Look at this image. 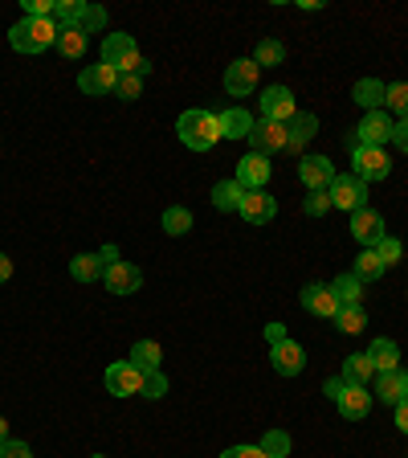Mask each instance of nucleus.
I'll use <instances>...</instances> for the list:
<instances>
[{"instance_id": "obj_1", "label": "nucleus", "mask_w": 408, "mask_h": 458, "mask_svg": "<svg viewBox=\"0 0 408 458\" xmlns=\"http://www.w3.org/2000/svg\"><path fill=\"white\" fill-rule=\"evenodd\" d=\"M176 131H180V143L188 148V152H212V148L221 143L217 114L204 111V106H196V111H184L180 123H176Z\"/></svg>"}, {"instance_id": "obj_2", "label": "nucleus", "mask_w": 408, "mask_h": 458, "mask_svg": "<svg viewBox=\"0 0 408 458\" xmlns=\"http://www.w3.org/2000/svg\"><path fill=\"white\" fill-rule=\"evenodd\" d=\"M103 62L111 70H119V74H147V62H143V54H139V46H135V38L131 33H106V41H103Z\"/></svg>"}, {"instance_id": "obj_3", "label": "nucleus", "mask_w": 408, "mask_h": 458, "mask_svg": "<svg viewBox=\"0 0 408 458\" xmlns=\"http://www.w3.org/2000/svg\"><path fill=\"white\" fill-rule=\"evenodd\" d=\"M9 46L17 49V54H46L49 46H57V25L54 21L25 17L9 29Z\"/></svg>"}, {"instance_id": "obj_4", "label": "nucleus", "mask_w": 408, "mask_h": 458, "mask_svg": "<svg viewBox=\"0 0 408 458\" xmlns=\"http://www.w3.org/2000/svg\"><path fill=\"white\" fill-rule=\"evenodd\" d=\"M327 197H331V209H363L368 205V184L355 176V172H343V176H335L331 189H327Z\"/></svg>"}, {"instance_id": "obj_5", "label": "nucleus", "mask_w": 408, "mask_h": 458, "mask_svg": "<svg viewBox=\"0 0 408 458\" xmlns=\"http://www.w3.org/2000/svg\"><path fill=\"white\" fill-rule=\"evenodd\" d=\"M352 164H355V176H360L363 184L388 181V172H392L388 152H384V148H363V143L352 148Z\"/></svg>"}, {"instance_id": "obj_6", "label": "nucleus", "mask_w": 408, "mask_h": 458, "mask_svg": "<svg viewBox=\"0 0 408 458\" xmlns=\"http://www.w3.org/2000/svg\"><path fill=\"white\" fill-rule=\"evenodd\" d=\"M257 106H262V119H270V123H290L298 114V103H295V90H290V86H266L262 98H257Z\"/></svg>"}, {"instance_id": "obj_7", "label": "nucleus", "mask_w": 408, "mask_h": 458, "mask_svg": "<svg viewBox=\"0 0 408 458\" xmlns=\"http://www.w3.org/2000/svg\"><path fill=\"white\" fill-rule=\"evenodd\" d=\"M392 131H396V119H392L388 111H368L352 135H355V143H363V148H384V143L392 140Z\"/></svg>"}, {"instance_id": "obj_8", "label": "nucleus", "mask_w": 408, "mask_h": 458, "mask_svg": "<svg viewBox=\"0 0 408 458\" xmlns=\"http://www.w3.org/2000/svg\"><path fill=\"white\" fill-rule=\"evenodd\" d=\"M106 393L111 397H139V389H143V372L135 369L131 360H114L111 369H106Z\"/></svg>"}, {"instance_id": "obj_9", "label": "nucleus", "mask_w": 408, "mask_h": 458, "mask_svg": "<svg viewBox=\"0 0 408 458\" xmlns=\"http://www.w3.org/2000/svg\"><path fill=\"white\" fill-rule=\"evenodd\" d=\"M335 176H339V172H335V164L327 160V156H298V181L311 192H327Z\"/></svg>"}, {"instance_id": "obj_10", "label": "nucleus", "mask_w": 408, "mask_h": 458, "mask_svg": "<svg viewBox=\"0 0 408 458\" xmlns=\"http://www.w3.org/2000/svg\"><path fill=\"white\" fill-rule=\"evenodd\" d=\"M352 238L360 242L363 250H371L380 238H388V229H384V217H380L376 209H368V205H363V209H355V213H352Z\"/></svg>"}, {"instance_id": "obj_11", "label": "nucleus", "mask_w": 408, "mask_h": 458, "mask_svg": "<svg viewBox=\"0 0 408 458\" xmlns=\"http://www.w3.org/2000/svg\"><path fill=\"white\" fill-rule=\"evenodd\" d=\"M257 74H262V70L254 66V57H237V62L225 70V90L233 98L254 95V90H257Z\"/></svg>"}, {"instance_id": "obj_12", "label": "nucleus", "mask_w": 408, "mask_h": 458, "mask_svg": "<svg viewBox=\"0 0 408 458\" xmlns=\"http://www.w3.org/2000/svg\"><path fill=\"white\" fill-rule=\"evenodd\" d=\"M270 172H274V164H270V156H257V152H249L246 160L237 164V176H233V181H237L246 192H254V189H266V184H270Z\"/></svg>"}, {"instance_id": "obj_13", "label": "nucleus", "mask_w": 408, "mask_h": 458, "mask_svg": "<svg viewBox=\"0 0 408 458\" xmlns=\"http://www.w3.org/2000/svg\"><path fill=\"white\" fill-rule=\"evenodd\" d=\"M319 135V114L311 111H298L290 123H286V152L290 156H303V148Z\"/></svg>"}, {"instance_id": "obj_14", "label": "nucleus", "mask_w": 408, "mask_h": 458, "mask_svg": "<svg viewBox=\"0 0 408 458\" xmlns=\"http://www.w3.org/2000/svg\"><path fill=\"white\" fill-rule=\"evenodd\" d=\"M249 148H254L257 156L286 152V123H270V119L254 123V131H249Z\"/></svg>"}, {"instance_id": "obj_15", "label": "nucleus", "mask_w": 408, "mask_h": 458, "mask_svg": "<svg viewBox=\"0 0 408 458\" xmlns=\"http://www.w3.org/2000/svg\"><path fill=\"white\" fill-rule=\"evenodd\" d=\"M241 217L249 221V225H270V221H274V213H278V200L270 197L266 189H254V192H246V197H241Z\"/></svg>"}, {"instance_id": "obj_16", "label": "nucleus", "mask_w": 408, "mask_h": 458, "mask_svg": "<svg viewBox=\"0 0 408 458\" xmlns=\"http://www.w3.org/2000/svg\"><path fill=\"white\" fill-rule=\"evenodd\" d=\"M371 393L384 401V405H400L408 397V369H392V372H376Z\"/></svg>"}, {"instance_id": "obj_17", "label": "nucleus", "mask_w": 408, "mask_h": 458, "mask_svg": "<svg viewBox=\"0 0 408 458\" xmlns=\"http://www.w3.org/2000/svg\"><path fill=\"white\" fill-rule=\"evenodd\" d=\"M270 360H274V372H278V377H298V372L306 369L303 344H295V340L274 344V348H270Z\"/></svg>"}, {"instance_id": "obj_18", "label": "nucleus", "mask_w": 408, "mask_h": 458, "mask_svg": "<svg viewBox=\"0 0 408 458\" xmlns=\"http://www.w3.org/2000/svg\"><path fill=\"white\" fill-rule=\"evenodd\" d=\"M335 405H339V413L347 421H363L371 413V393L363 389V385H347V381H343V393L335 397Z\"/></svg>"}, {"instance_id": "obj_19", "label": "nucleus", "mask_w": 408, "mask_h": 458, "mask_svg": "<svg viewBox=\"0 0 408 458\" xmlns=\"http://www.w3.org/2000/svg\"><path fill=\"white\" fill-rule=\"evenodd\" d=\"M303 307L311 315H319V319H335V315H339V299H335V291L327 283L303 286Z\"/></svg>"}, {"instance_id": "obj_20", "label": "nucleus", "mask_w": 408, "mask_h": 458, "mask_svg": "<svg viewBox=\"0 0 408 458\" xmlns=\"http://www.w3.org/2000/svg\"><path fill=\"white\" fill-rule=\"evenodd\" d=\"M114 82H119V70H111L106 62L86 66L82 74H78V90H82V95H114Z\"/></svg>"}, {"instance_id": "obj_21", "label": "nucleus", "mask_w": 408, "mask_h": 458, "mask_svg": "<svg viewBox=\"0 0 408 458\" xmlns=\"http://www.w3.org/2000/svg\"><path fill=\"white\" fill-rule=\"evenodd\" d=\"M106 291L111 295H135L143 286V270L131 267V262H114V267H106Z\"/></svg>"}, {"instance_id": "obj_22", "label": "nucleus", "mask_w": 408, "mask_h": 458, "mask_svg": "<svg viewBox=\"0 0 408 458\" xmlns=\"http://www.w3.org/2000/svg\"><path fill=\"white\" fill-rule=\"evenodd\" d=\"M217 123H221V140H249L254 114L246 106H229V111H217Z\"/></svg>"}, {"instance_id": "obj_23", "label": "nucleus", "mask_w": 408, "mask_h": 458, "mask_svg": "<svg viewBox=\"0 0 408 458\" xmlns=\"http://www.w3.org/2000/svg\"><path fill=\"white\" fill-rule=\"evenodd\" d=\"M352 98L363 106V111H384V98H388V86L380 78H360L352 86Z\"/></svg>"}, {"instance_id": "obj_24", "label": "nucleus", "mask_w": 408, "mask_h": 458, "mask_svg": "<svg viewBox=\"0 0 408 458\" xmlns=\"http://www.w3.org/2000/svg\"><path fill=\"white\" fill-rule=\"evenodd\" d=\"M343 381L347 385H363L368 389L371 381H376V364H371L368 352H352L347 360H343Z\"/></svg>"}, {"instance_id": "obj_25", "label": "nucleus", "mask_w": 408, "mask_h": 458, "mask_svg": "<svg viewBox=\"0 0 408 458\" xmlns=\"http://www.w3.org/2000/svg\"><path fill=\"white\" fill-rule=\"evenodd\" d=\"M160 360H163V348L155 340H135L131 344V364L139 372H160Z\"/></svg>"}, {"instance_id": "obj_26", "label": "nucleus", "mask_w": 408, "mask_h": 458, "mask_svg": "<svg viewBox=\"0 0 408 458\" xmlns=\"http://www.w3.org/2000/svg\"><path fill=\"white\" fill-rule=\"evenodd\" d=\"M103 275H106V267L98 254H74V262H70V278L74 283H98Z\"/></svg>"}, {"instance_id": "obj_27", "label": "nucleus", "mask_w": 408, "mask_h": 458, "mask_svg": "<svg viewBox=\"0 0 408 458\" xmlns=\"http://www.w3.org/2000/svg\"><path fill=\"white\" fill-rule=\"evenodd\" d=\"M86 0H57L54 4V25L57 29H74V25H82V17H86Z\"/></svg>"}, {"instance_id": "obj_28", "label": "nucleus", "mask_w": 408, "mask_h": 458, "mask_svg": "<svg viewBox=\"0 0 408 458\" xmlns=\"http://www.w3.org/2000/svg\"><path fill=\"white\" fill-rule=\"evenodd\" d=\"M368 356H371V364H376V372H392V369H400V352H396V344L392 340H371V348H368Z\"/></svg>"}, {"instance_id": "obj_29", "label": "nucleus", "mask_w": 408, "mask_h": 458, "mask_svg": "<svg viewBox=\"0 0 408 458\" xmlns=\"http://www.w3.org/2000/svg\"><path fill=\"white\" fill-rule=\"evenodd\" d=\"M57 54L70 57V62H78V57L86 54V33H82V25H74V29H57Z\"/></svg>"}, {"instance_id": "obj_30", "label": "nucleus", "mask_w": 408, "mask_h": 458, "mask_svg": "<svg viewBox=\"0 0 408 458\" xmlns=\"http://www.w3.org/2000/svg\"><path fill=\"white\" fill-rule=\"evenodd\" d=\"M241 197H246V189H241L237 181H221L217 189H212V205H217L221 213H237L241 209Z\"/></svg>"}, {"instance_id": "obj_31", "label": "nucleus", "mask_w": 408, "mask_h": 458, "mask_svg": "<svg viewBox=\"0 0 408 458\" xmlns=\"http://www.w3.org/2000/svg\"><path fill=\"white\" fill-rule=\"evenodd\" d=\"M331 291L339 299V307H360V299H363V283L355 275H339L331 283Z\"/></svg>"}, {"instance_id": "obj_32", "label": "nucleus", "mask_w": 408, "mask_h": 458, "mask_svg": "<svg viewBox=\"0 0 408 458\" xmlns=\"http://www.w3.org/2000/svg\"><path fill=\"white\" fill-rule=\"evenodd\" d=\"M384 262H380V254L376 250H360V258H355V267H352V275L360 278V283H376V278L384 275Z\"/></svg>"}, {"instance_id": "obj_33", "label": "nucleus", "mask_w": 408, "mask_h": 458, "mask_svg": "<svg viewBox=\"0 0 408 458\" xmlns=\"http://www.w3.org/2000/svg\"><path fill=\"white\" fill-rule=\"evenodd\" d=\"M192 229V209H184V205H171V209H163V233H171V238H184Z\"/></svg>"}, {"instance_id": "obj_34", "label": "nucleus", "mask_w": 408, "mask_h": 458, "mask_svg": "<svg viewBox=\"0 0 408 458\" xmlns=\"http://www.w3.org/2000/svg\"><path fill=\"white\" fill-rule=\"evenodd\" d=\"M286 62V46L282 41H257V49H254V66L262 70V66H282Z\"/></svg>"}, {"instance_id": "obj_35", "label": "nucleus", "mask_w": 408, "mask_h": 458, "mask_svg": "<svg viewBox=\"0 0 408 458\" xmlns=\"http://www.w3.org/2000/svg\"><path fill=\"white\" fill-rule=\"evenodd\" d=\"M257 446H262L266 458H286L290 454V434L286 429H266V438L257 442Z\"/></svg>"}, {"instance_id": "obj_36", "label": "nucleus", "mask_w": 408, "mask_h": 458, "mask_svg": "<svg viewBox=\"0 0 408 458\" xmlns=\"http://www.w3.org/2000/svg\"><path fill=\"white\" fill-rule=\"evenodd\" d=\"M335 327H339V332H347V335H355V332H363V327H368V315H363V307H339Z\"/></svg>"}, {"instance_id": "obj_37", "label": "nucleus", "mask_w": 408, "mask_h": 458, "mask_svg": "<svg viewBox=\"0 0 408 458\" xmlns=\"http://www.w3.org/2000/svg\"><path fill=\"white\" fill-rule=\"evenodd\" d=\"M384 106H388L396 119H408V82H392V86H388V98H384Z\"/></svg>"}, {"instance_id": "obj_38", "label": "nucleus", "mask_w": 408, "mask_h": 458, "mask_svg": "<svg viewBox=\"0 0 408 458\" xmlns=\"http://www.w3.org/2000/svg\"><path fill=\"white\" fill-rule=\"evenodd\" d=\"M139 95H143V78H139V74H119V82H114V98H123V103H135Z\"/></svg>"}, {"instance_id": "obj_39", "label": "nucleus", "mask_w": 408, "mask_h": 458, "mask_svg": "<svg viewBox=\"0 0 408 458\" xmlns=\"http://www.w3.org/2000/svg\"><path fill=\"white\" fill-rule=\"evenodd\" d=\"M163 393H168V377H163V372H143V389H139V397L160 401Z\"/></svg>"}, {"instance_id": "obj_40", "label": "nucleus", "mask_w": 408, "mask_h": 458, "mask_svg": "<svg viewBox=\"0 0 408 458\" xmlns=\"http://www.w3.org/2000/svg\"><path fill=\"white\" fill-rule=\"evenodd\" d=\"M371 250L380 254V262H384V267H396L400 258H404V246H400V238H380V242H376V246H371Z\"/></svg>"}, {"instance_id": "obj_41", "label": "nucleus", "mask_w": 408, "mask_h": 458, "mask_svg": "<svg viewBox=\"0 0 408 458\" xmlns=\"http://www.w3.org/2000/svg\"><path fill=\"white\" fill-rule=\"evenodd\" d=\"M303 209H306V217H323V213L331 209V197H327V192H311V197L303 200Z\"/></svg>"}, {"instance_id": "obj_42", "label": "nucleus", "mask_w": 408, "mask_h": 458, "mask_svg": "<svg viewBox=\"0 0 408 458\" xmlns=\"http://www.w3.org/2000/svg\"><path fill=\"white\" fill-rule=\"evenodd\" d=\"M98 29H106V9H98V4H90L82 17V33H98Z\"/></svg>"}, {"instance_id": "obj_43", "label": "nucleus", "mask_w": 408, "mask_h": 458, "mask_svg": "<svg viewBox=\"0 0 408 458\" xmlns=\"http://www.w3.org/2000/svg\"><path fill=\"white\" fill-rule=\"evenodd\" d=\"M0 458H33V450H29V442L9 438L4 446H0Z\"/></svg>"}, {"instance_id": "obj_44", "label": "nucleus", "mask_w": 408, "mask_h": 458, "mask_svg": "<svg viewBox=\"0 0 408 458\" xmlns=\"http://www.w3.org/2000/svg\"><path fill=\"white\" fill-rule=\"evenodd\" d=\"M221 458H266V454H262V446H229Z\"/></svg>"}, {"instance_id": "obj_45", "label": "nucleus", "mask_w": 408, "mask_h": 458, "mask_svg": "<svg viewBox=\"0 0 408 458\" xmlns=\"http://www.w3.org/2000/svg\"><path fill=\"white\" fill-rule=\"evenodd\" d=\"M392 143L408 156V119H396V131H392Z\"/></svg>"}, {"instance_id": "obj_46", "label": "nucleus", "mask_w": 408, "mask_h": 458, "mask_svg": "<svg viewBox=\"0 0 408 458\" xmlns=\"http://www.w3.org/2000/svg\"><path fill=\"white\" fill-rule=\"evenodd\" d=\"M282 340H290V335H286V327L282 324H266V344H270V348H274V344H282Z\"/></svg>"}, {"instance_id": "obj_47", "label": "nucleus", "mask_w": 408, "mask_h": 458, "mask_svg": "<svg viewBox=\"0 0 408 458\" xmlns=\"http://www.w3.org/2000/svg\"><path fill=\"white\" fill-rule=\"evenodd\" d=\"M396 410V426H400V434H408V397L400 401V405H392Z\"/></svg>"}, {"instance_id": "obj_48", "label": "nucleus", "mask_w": 408, "mask_h": 458, "mask_svg": "<svg viewBox=\"0 0 408 458\" xmlns=\"http://www.w3.org/2000/svg\"><path fill=\"white\" fill-rule=\"evenodd\" d=\"M98 258H103V267H114V262H119V246H103Z\"/></svg>"}, {"instance_id": "obj_49", "label": "nucleus", "mask_w": 408, "mask_h": 458, "mask_svg": "<svg viewBox=\"0 0 408 458\" xmlns=\"http://www.w3.org/2000/svg\"><path fill=\"white\" fill-rule=\"evenodd\" d=\"M323 393H327V397H331V401L339 397V393H343V377H331V381L323 385Z\"/></svg>"}, {"instance_id": "obj_50", "label": "nucleus", "mask_w": 408, "mask_h": 458, "mask_svg": "<svg viewBox=\"0 0 408 458\" xmlns=\"http://www.w3.org/2000/svg\"><path fill=\"white\" fill-rule=\"evenodd\" d=\"M9 278H12V258L0 254V283H9Z\"/></svg>"}, {"instance_id": "obj_51", "label": "nucleus", "mask_w": 408, "mask_h": 458, "mask_svg": "<svg viewBox=\"0 0 408 458\" xmlns=\"http://www.w3.org/2000/svg\"><path fill=\"white\" fill-rule=\"evenodd\" d=\"M4 442H9V421L0 418V446H4Z\"/></svg>"}, {"instance_id": "obj_52", "label": "nucleus", "mask_w": 408, "mask_h": 458, "mask_svg": "<svg viewBox=\"0 0 408 458\" xmlns=\"http://www.w3.org/2000/svg\"><path fill=\"white\" fill-rule=\"evenodd\" d=\"M90 458H106V454H90Z\"/></svg>"}]
</instances>
